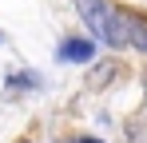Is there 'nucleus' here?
Masks as SVG:
<instances>
[{
  "label": "nucleus",
  "mask_w": 147,
  "mask_h": 143,
  "mask_svg": "<svg viewBox=\"0 0 147 143\" xmlns=\"http://www.w3.org/2000/svg\"><path fill=\"white\" fill-rule=\"evenodd\" d=\"M111 44H115V48L147 52V20H143V16H135V12L115 8V12H111Z\"/></svg>",
  "instance_id": "1"
},
{
  "label": "nucleus",
  "mask_w": 147,
  "mask_h": 143,
  "mask_svg": "<svg viewBox=\"0 0 147 143\" xmlns=\"http://www.w3.org/2000/svg\"><path fill=\"white\" fill-rule=\"evenodd\" d=\"M76 8H80V16L88 20V28L96 32L99 40L111 44V8L103 0H76Z\"/></svg>",
  "instance_id": "2"
},
{
  "label": "nucleus",
  "mask_w": 147,
  "mask_h": 143,
  "mask_svg": "<svg viewBox=\"0 0 147 143\" xmlns=\"http://www.w3.org/2000/svg\"><path fill=\"white\" fill-rule=\"evenodd\" d=\"M92 56H96V44L84 40V36H72V40L60 44V60H68V64H88Z\"/></svg>",
  "instance_id": "3"
}]
</instances>
